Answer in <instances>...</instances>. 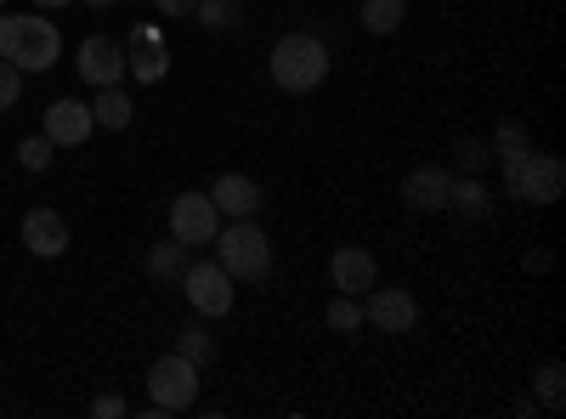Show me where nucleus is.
Wrapping results in <instances>:
<instances>
[{
    "label": "nucleus",
    "instance_id": "nucleus-1",
    "mask_svg": "<svg viewBox=\"0 0 566 419\" xmlns=\"http://www.w3.org/2000/svg\"><path fill=\"white\" fill-rule=\"evenodd\" d=\"M0 57L18 63L23 74H45V69H57V57H63V34H57L52 18H34V7L23 18L0 12Z\"/></svg>",
    "mask_w": 566,
    "mask_h": 419
},
{
    "label": "nucleus",
    "instance_id": "nucleus-2",
    "mask_svg": "<svg viewBox=\"0 0 566 419\" xmlns=\"http://www.w3.org/2000/svg\"><path fill=\"white\" fill-rule=\"evenodd\" d=\"M266 69H272V85H277V91H295V97H306V91H317V85L328 80V45H323L317 34L295 29V34H283V40L272 45Z\"/></svg>",
    "mask_w": 566,
    "mask_h": 419
},
{
    "label": "nucleus",
    "instance_id": "nucleus-3",
    "mask_svg": "<svg viewBox=\"0 0 566 419\" xmlns=\"http://www.w3.org/2000/svg\"><path fill=\"white\" fill-rule=\"evenodd\" d=\"M210 244H216V261L227 266L232 284H266V272H272V244H266V232H261L255 216L221 227Z\"/></svg>",
    "mask_w": 566,
    "mask_h": 419
},
{
    "label": "nucleus",
    "instance_id": "nucleus-4",
    "mask_svg": "<svg viewBox=\"0 0 566 419\" xmlns=\"http://www.w3.org/2000/svg\"><path fill=\"white\" fill-rule=\"evenodd\" d=\"M148 397H154L148 413H187V408H199V363L170 346L148 368Z\"/></svg>",
    "mask_w": 566,
    "mask_h": 419
},
{
    "label": "nucleus",
    "instance_id": "nucleus-5",
    "mask_svg": "<svg viewBox=\"0 0 566 419\" xmlns=\"http://www.w3.org/2000/svg\"><path fill=\"white\" fill-rule=\"evenodd\" d=\"M504 193L522 199V205H533V210H549V205L566 193V165H560L555 154H538V148H533L522 165L504 176Z\"/></svg>",
    "mask_w": 566,
    "mask_h": 419
},
{
    "label": "nucleus",
    "instance_id": "nucleus-6",
    "mask_svg": "<svg viewBox=\"0 0 566 419\" xmlns=\"http://www.w3.org/2000/svg\"><path fill=\"white\" fill-rule=\"evenodd\" d=\"M181 290H187V306H193L199 317H227L232 301H239V284L227 277L221 261H187Z\"/></svg>",
    "mask_w": 566,
    "mask_h": 419
},
{
    "label": "nucleus",
    "instance_id": "nucleus-7",
    "mask_svg": "<svg viewBox=\"0 0 566 419\" xmlns=\"http://www.w3.org/2000/svg\"><path fill=\"white\" fill-rule=\"evenodd\" d=\"M216 232H221V210L210 193H176L170 199V239H181L193 250V244H210Z\"/></svg>",
    "mask_w": 566,
    "mask_h": 419
},
{
    "label": "nucleus",
    "instance_id": "nucleus-8",
    "mask_svg": "<svg viewBox=\"0 0 566 419\" xmlns=\"http://www.w3.org/2000/svg\"><path fill=\"white\" fill-rule=\"evenodd\" d=\"M74 69L85 85H125V45L114 34H91V40H80Z\"/></svg>",
    "mask_w": 566,
    "mask_h": 419
},
{
    "label": "nucleus",
    "instance_id": "nucleus-9",
    "mask_svg": "<svg viewBox=\"0 0 566 419\" xmlns=\"http://www.w3.org/2000/svg\"><path fill=\"white\" fill-rule=\"evenodd\" d=\"M363 323H374L380 335H408L419 323V306H413L408 290H380V284H374L363 295Z\"/></svg>",
    "mask_w": 566,
    "mask_h": 419
},
{
    "label": "nucleus",
    "instance_id": "nucleus-10",
    "mask_svg": "<svg viewBox=\"0 0 566 419\" xmlns=\"http://www.w3.org/2000/svg\"><path fill=\"white\" fill-rule=\"evenodd\" d=\"M165 69H170L165 34H159L154 23L130 29V40H125V74H130V80H142V85H159V80H165Z\"/></svg>",
    "mask_w": 566,
    "mask_h": 419
},
{
    "label": "nucleus",
    "instance_id": "nucleus-11",
    "mask_svg": "<svg viewBox=\"0 0 566 419\" xmlns=\"http://www.w3.org/2000/svg\"><path fill=\"white\" fill-rule=\"evenodd\" d=\"M45 136H52V148H85L91 130H97V119H91V103L80 97H57L52 108H45Z\"/></svg>",
    "mask_w": 566,
    "mask_h": 419
},
{
    "label": "nucleus",
    "instance_id": "nucleus-12",
    "mask_svg": "<svg viewBox=\"0 0 566 419\" xmlns=\"http://www.w3.org/2000/svg\"><path fill=\"white\" fill-rule=\"evenodd\" d=\"M328 284H335V295H368L374 284H380V261H374L368 250H357V244H340L335 255H328Z\"/></svg>",
    "mask_w": 566,
    "mask_h": 419
},
{
    "label": "nucleus",
    "instance_id": "nucleus-13",
    "mask_svg": "<svg viewBox=\"0 0 566 419\" xmlns=\"http://www.w3.org/2000/svg\"><path fill=\"white\" fill-rule=\"evenodd\" d=\"M448 170L442 165H413L408 176H402V205L413 210V216H442L448 210Z\"/></svg>",
    "mask_w": 566,
    "mask_h": 419
},
{
    "label": "nucleus",
    "instance_id": "nucleus-14",
    "mask_svg": "<svg viewBox=\"0 0 566 419\" xmlns=\"http://www.w3.org/2000/svg\"><path fill=\"white\" fill-rule=\"evenodd\" d=\"M210 199H216V210H221L227 221H250V216H261V205H266V193H261V181H250V176H239V170H227V176H216V188H210Z\"/></svg>",
    "mask_w": 566,
    "mask_h": 419
},
{
    "label": "nucleus",
    "instance_id": "nucleus-15",
    "mask_svg": "<svg viewBox=\"0 0 566 419\" xmlns=\"http://www.w3.org/2000/svg\"><path fill=\"white\" fill-rule=\"evenodd\" d=\"M23 250L40 261H57L69 250V221L57 210H29L23 216Z\"/></svg>",
    "mask_w": 566,
    "mask_h": 419
},
{
    "label": "nucleus",
    "instance_id": "nucleus-16",
    "mask_svg": "<svg viewBox=\"0 0 566 419\" xmlns=\"http://www.w3.org/2000/svg\"><path fill=\"white\" fill-rule=\"evenodd\" d=\"M91 119H97V130H125L136 119V103L125 97V85H97V97H91Z\"/></svg>",
    "mask_w": 566,
    "mask_h": 419
},
{
    "label": "nucleus",
    "instance_id": "nucleus-17",
    "mask_svg": "<svg viewBox=\"0 0 566 419\" xmlns=\"http://www.w3.org/2000/svg\"><path fill=\"white\" fill-rule=\"evenodd\" d=\"M448 210L459 221H488V188H482L476 176H453L448 181Z\"/></svg>",
    "mask_w": 566,
    "mask_h": 419
},
{
    "label": "nucleus",
    "instance_id": "nucleus-18",
    "mask_svg": "<svg viewBox=\"0 0 566 419\" xmlns=\"http://www.w3.org/2000/svg\"><path fill=\"white\" fill-rule=\"evenodd\" d=\"M488 148H493V159H499V170L510 176L515 165H522V159L533 154V136H527L522 125H515V119H504V125L493 130V143H488Z\"/></svg>",
    "mask_w": 566,
    "mask_h": 419
},
{
    "label": "nucleus",
    "instance_id": "nucleus-19",
    "mask_svg": "<svg viewBox=\"0 0 566 419\" xmlns=\"http://www.w3.org/2000/svg\"><path fill=\"white\" fill-rule=\"evenodd\" d=\"M363 29L368 34H397L402 29V18H408V0H363Z\"/></svg>",
    "mask_w": 566,
    "mask_h": 419
},
{
    "label": "nucleus",
    "instance_id": "nucleus-20",
    "mask_svg": "<svg viewBox=\"0 0 566 419\" xmlns=\"http://www.w3.org/2000/svg\"><path fill=\"white\" fill-rule=\"evenodd\" d=\"M181 272H187V244L181 239H165V244H154L148 250V277H159V284H181Z\"/></svg>",
    "mask_w": 566,
    "mask_h": 419
},
{
    "label": "nucleus",
    "instance_id": "nucleus-21",
    "mask_svg": "<svg viewBox=\"0 0 566 419\" xmlns=\"http://www.w3.org/2000/svg\"><path fill=\"white\" fill-rule=\"evenodd\" d=\"M176 352H181V357H193L199 368L210 363V352H216V341H210V329H205V317H199V312H193V317H187V323H181V329H176Z\"/></svg>",
    "mask_w": 566,
    "mask_h": 419
},
{
    "label": "nucleus",
    "instance_id": "nucleus-22",
    "mask_svg": "<svg viewBox=\"0 0 566 419\" xmlns=\"http://www.w3.org/2000/svg\"><path fill=\"white\" fill-rule=\"evenodd\" d=\"M533 386H538V402L549 408V413H560L566 408V363H538V375H533Z\"/></svg>",
    "mask_w": 566,
    "mask_h": 419
},
{
    "label": "nucleus",
    "instance_id": "nucleus-23",
    "mask_svg": "<svg viewBox=\"0 0 566 419\" xmlns=\"http://www.w3.org/2000/svg\"><path fill=\"white\" fill-rule=\"evenodd\" d=\"M323 323L335 335H357L363 329V295H335V301H328V312H323Z\"/></svg>",
    "mask_w": 566,
    "mask_h": 419
},
{
    "label": "nucleus",
    "instance_id": "nucleus-24",
    "mask_svg": "<svg viewBox=\"0 0 566 419\" xmlns=\"http://www.w3.org/2000/svg\"><path fill=\"white\" fill-rule=\"evenodd\" d=\"M52 159H57V148H52V136H45V130H40V136H23V143H18V165H23V170H45Z\"/></svg>",
    "mask_w": 566,
    "mask_h": 419
},
{
    "label": "nucleus",
    "instance_id": "nucleus-25",
    "mask_svg": "<svg viewBox=\"0 0 566 419\" xmlns=\"http://www.w3.org/2000/svg\"><path fill=\"white\" fill-rule=\"evenodd\" d=\"M205 29H232L244 12H239V0H199V12H193Z\"/></svg>",
    "mask_w": 566,
    "mask_h": 419
},
{
    "label": "nucleus",
    "instance_id": "nucleus-26",
    "mask_svg": "<svg viewBox=\"0 0 566 419\" xmlns=\"http://www.w3.org/2000/svg\"><path fill=\"white\" fill-rule=\"evenodd\" d=\"M453 159H459V170H464V176H476V170L493 159V148L482 143V136H464V143L453 148Z\"/></svg>",
    "mask_w": 566,
    "mask_h": 419
},
{
    "label": "nucleus",
    "instance_id": "nucleus-27",
    "mask_svg": "<svg viewBox=\"0 0 566 419\" xmlns=\"http://www.w3.org/2000/svg\"><path fill=\"white\" fill-rule=\"evenodd\" d=\"M18 91H23V69L0 57V114H7V108L18 103Z\"/></svg>",
    "mask_w": 566,
    "mask_h": 419
},
{
    "label": "nucleus",
    "instance_id": "nucleus-28",
    "mask_svg": "<svg viewBox=\"0 0 566 419\" xmlns=\"http://www.w3.org/2000/svg\"><path fill=\"white\" fill-rule=\"evenodd\" d=\"M91 413H97V419H125V413H130V402H125V397H114V391H103L97 402H91Z\"/></svg>",
    "mask_w": 566,
    "mask_h": 419
},
{
    "label": "nucleus",
    "instance_id": "nucleus-29",
    "mask_svg": "<svg viewBox=\"0 0 566 419\" xmlns=\"http://www.w3.org/2000/svg\"><path fill=\"white\" fill-rule=\"evenodd\" d=\"M154 7H159L165 18H193V12H199V0H154Z\"/></svg>",
    "mask_w": 566,
    "mask_h": 419
},
{
    "label": "nucleus",
    "instance_id": "nucleus-30",
    "mask_svg": "<svg viewBox=\"0 0 566 419\" xmlns=\"http://www.w3.org/2000/svg\"><path fill=\"white\" fill-rule=\"evenodd\" d=\"M29 7H40V12H57V7H74V0H29Z\"/></svg>",
    "mask_w": 566,
    "mask_h": 419
},
{
    "label": "nucleus",
    "instance_id": "nucleus-31",
    "mask_svg": "<svg viewBox=\"0 0 566 419\" xmlns=\"http://www.w3.org/2000/svg\"><path fill=\"white\" fill-rule=\"evenodd\" d=\"M85 7H97V12H108V7H114V0H85Z\"/></svg>",
    "mask_w": 566,
    "mask_h": 419
},
{
    "label": "nucleus",
    "instance_id": "nucleus-32",
    "mask_svg": "<svg viewBox=\"0 0 566 419\" xmlns=\"http://www.w3.org/2000/svg\"><path fill=\"white\" fill-rule=\"evenodd\" d=\"M0 7H7V0H0Z\"/></svg>",
    "mask_w": 566,
    "mask_h": 419
}]
</instances>
